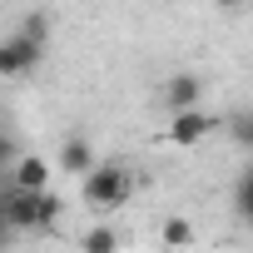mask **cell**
Masks as SVG:
<instances>
[{"mask_svg":"<svg viewBox=\"0 0 253 253\" xmlns=\"http://www.w3.org/2000/svg\"><path fill=\"white\" fill-rule=\"evenodd\" d=\"M40 50H45V20L30 15L20 35H10L5 45H0V75H5V80L25 75L30 65H40Z\"/></svg>","mask_w":253,"mask_h":253,"instance_id":"3","label":"cell"},{"mask_svg":"<svg viewBox=\"0 0 253 253\" xmlns=\"http://www.w3.org/2000/svg\"><path fill=\"white\" fill-rule=\"evenodd\" d=\"M134 194V179H129V169H124V164H99L89 179H80V199L94 209V213H114L124 199H129Z\"/></svg>","mask_w":253,"mask_h":253,"instance_id":"1","label":"cell"},{"mask_svg":"<svg viewBox=\"0 0 253 253\" xmlns=\"http://www.w3.org/2000/svg\"><path fill=\"white\" fill-rule=\"evenodd\" d=\"M228 134H233L238 149H253V114H233L228 119Z\"/></svg>","mask_w":253,"mask_h":253,"instance_id":"11","label":"cell"},{"mask_svg":"<svg viewBox=\"0 0 253 253\" xmlns=\"http://www.w3.org/2000/svg\"><path fill=\"white\" fill-rule=\"evenodd\" d=\"M65 213V199L50 189V194H20L10 189L5 194V223L10 228H55Z\"/></svg>","mask_w":253,"mask_h":253,"instance_id":"2","label":"cell"},{"mask_svg":"<svg viewBox=\"0 0 253 253\" xmlns=\"http://www.w3.org/2000/svg\"><path fill=\"white\" fill-rule=\"evenodd\" d=\"M10 189H20V194H50V159H40V154L15 159V169H10Z\"/></svg>","mask_w":253,"mask_h":253,"instance_id":"5","label":"cell"},{"mask_svg":"<svg viewBox=\"0 0 253 253\" xmlns=\"http://www.w3.org/2000/svg\"><path fill=\"white\" fill-rule=\"evenodd\" d=\"M233 204H238V213L253 223V164L238 174V184H233Z\"/></svg>","mask_w":253,"mask_h":253,"instance_id":"10","label":"cell"},{"mask_svg":"<svg viewBox=\"0 0 253 253\" xmlns=\"http://www.w3.org/2000/svg\"><path fill=\"white\" fill-rule=\"evenodd\" d=\"M209 129H213V119H209L204 109H189V114H174V119L164 124V144H174V149H194Z\"/></svg>","mask_w":253,"mask_h":253,"instance_id":"4","label":"cell"},{"mask_svg":"<svg viewBox=\"0 0 253 253\" xmlns=\"http://www.w3.org/2000/svg\"><path fill=\"white\" fill-rule=\"evenodd\" d=\"M199 94H204V80H199V75H189V70L169 75V84H164V104H169L174 114H189V109H199Z\"/></svg>","mask_w":253,"mask_h":253,"instance_id":"6","label":"cell"},{"mask_svg":"<svg viewBox=\"0 0 253 253\" xmlns=\"http://www.w3.org/2000/svg\"><path fill=\"white\" fill-rule=\"evenodd\" d=\"M199 238V228H194V218H184V213H169L164 223H159V243L164 248H189Z\"/></svg>","mask_w":253,"mask_h":253,"instance_id":"8","label":"cell"},{"mask_svg":"<svg viewBox=\"0 0 253 253\" xmlns=\"http://www.w3.org/2000/svg\"><path fill=\"white\" fill-rule=\"evenodd\" d=\"M60 169L65 174H75V179H89L94 169H99V159H94V149H89V139H65L60 144Z\"/></svg>","mask_w":253,"mask_h":253,"instance_id":"7","label":"cell"},{"mask_svg":"<svg viewBox=\"0 0 253 253\" xmlns=\"http://www.w3.org/2000/svg\"><path fill=\"white\" fill-rule=\"evenodd\" d=\"M80 253H119V228L94 223L89 233H80Z\"/></svg>","mask_w":253,"mask_h":253,"instance_id":"9","label":"cell"}]
</instances>
